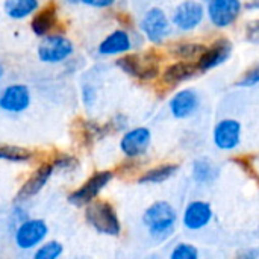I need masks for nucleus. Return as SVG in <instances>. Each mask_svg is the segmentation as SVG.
<instances>
[{"label": "nucleus", "instance_id": "nucleus-1", "mask_svg": "<svg viewBox=\"0 0 259 259\" xmlns=\"http://www.w3.org/2000/svg\"><path fill=\"white\" fill-rule=\"evenodd\" d=\"M141 223L153 241L164 243L175 234L179 223V214L170 202L156 200L144 209Z\"/></svg>", "mask_w": 259, "mask_h": 259}, {"label": "nucleus", "instance_id": "nucleus-2", "mask_svg": "<svg viewBox=\"0 0 259 259\" xmlns=\"http://www.w3.org/2000/svg\"><path fill=\"white\" fill-rule=\"evenodd\" d=\"M161 55L155 50L129 52L117 56L115 65L129 77L141 82H153L161 74Z\"/></svg>", "mask_w": 259, "mask_h": 259}, {"label": "nucleus", "instance_id": "nucleus-3", "mask_svg": "<svg viewBox=\"0 0 259 259\" xmlns=\"http://www.w3.org/2000/svg\"><path fill=\"white\" fill-rule=\"evenodd\" d=\"M83 215L88 226H91L100 235L120 237L123 231L118 212L115 206L108 200H100V199L93 200L85 206Z\"/></svg>", "mask_w": 259, "mask_h": 259}, {"label": "nucleus", "instance_id": "nucleus-4", "mask_svg": "<svg viewBox=\"0 0 259 259\" xmlns=\"http://www.w3.org/2000/svg\"><path fill=\"white\" fill-rule=\"evenodd\" d=\"M138 30L144 39L153 46H162L173 35V23L170 15L159 6H150L138 21Z\"/></svg>", "mask_w": 259, "mask_h": 259}, {"label": "nucleus", "instance_id": "nucleus-5", "mask_svg": "<svg viewBox=\"0 0 259 259\" xmlns=\"http://www.w3.org/2000/svg\"><path fill=\"white\" fill-rule=\"evenodd\" d=\"M74 55V44L62 33H47L36 47V56L42 64L59 65L68 62Z\"/></svg>", "mask_w": 259, "mask_h": 259}, {"label": "nucleus", "instance_id": "nucleus-6", "mask_svg": "<svg viewBox=\"0 0 259 259\" xmlns=\"http://www.w3.org/2000/svg\"><path fill=\"white\" fill-rule=\"evenodd\" d=\"M115 173L112 170L94 171L80 187H77L67 196L68 203L76 208H85L88 203L99 199L100 193L112 182Z\"/></svg>", "mask_w": 259, "mask_h": 259}, {"label": "nucleus", "instance_id": "nucleus-7", "mask_svg": "<svg viewBox=\"0 0 259 259\" xmlns=\"http://www.w3.org/2000/svg\"><path fill=\"white\" fill-rule=\"evenodd\" d=\"M137 39H144V36L134 32L129 27H117L109 32L97 46V53L100 56H120L132 52L137 47H141Z\"/></svg>", "mask_w": 259, "mask_h": 259}, {"label": "nucleus", "instance_id": "nucleus-8", "mask_svg": "<svg viewBox=\"0 0 259 259\" xmlns=\"http://www.w3.org/2000/svg\"><path fill=\"white\" fill-rule=\"evenodd\" d=\"M170 18L176 30L188 33L203 24L206 20V8L200 0H184L173 8Z\"/></svg>", "mask_w": 259, "mask_h": 259}, {"label": "nucleus", "instance_id": "nucleus-9", "mask_svg": "<svg viewBox=\"0 0 259 259\" xmlns=\"http://www.w3.org/2000/svg\"><path fill=\"white\" fill-rule=\"evenodd\" d=\"M206 20L215 29H228L238 21L244 3L241 0H209L206 2Z\"/></svg>", "mask_w": 259, "mask_h": 259}, {"label": "nucleus", "instance_id": "nucleus-10", "mask_svg": "<svg viewBox=\"0 0 259 259\" xmlns=\"http://www.w3.org/2000/svg\"><path fill=\"white\" fill-rule=\"evenodd\" d=\"M49 235V226L42 219H24L18 223L14 232L15 246L20 250H33L46 241Z\"/></svg>", "mask_w": 259, "mask_h": 259}, {"label": "nucleus", "instance_id": "nucleus-11", "mask_svg": "<svg viewBox=\"0 0 259 259\" xmlns=\"http://www.w3.org/2000/svg\"><path fill=\"white\" fill-rule=\"evenodd\" d=\"M150 144L152 131L147 126H135L123 132L118 147L126 159H140L149 152Z\"/></svg>", "mask_w": 259, "mask_h": 259}, {"label": "nucleus", "instance_id": "nucleus-12", "mask_svg": "<svg viewBox=\"0 0 259 259\" xmlns=\"http://www.w3.org/2000/svg\"><path fill=\"white\" fill-rule=\"evenodd\" d=\"M232 50H234V46L229 38H226V36L215 38L209 46L205 47L203 53L196 61L200 74L212 71V70L222 67L223 64H226L232 56Z\"/></svg>", "mask_w": 259, "mask_h": 259}, {"label": "nucleus", "instance_id": "nucleus-13", "mask_svg": "<svg viewBox=\"0 0 259 259\" xmlns=\"http://www.w3.org/2000/svg\"><path fill=\"white\" fill-rule=\"evenodd\" d=\"M243 138V124L235 118H223L212 129V143L222 152H235Z\"/></svg>", "mask_w": 259, "mask_h": 259}, {"label": "nucleus", "instance_id": "nucleus-14", "mask_svg": "<svg viewBox=\"0 0 259 259\" xmlns=\"http://www.w3.org/2000/svg\"><path fill=\"white\" fill-rule=\"evenodd\" d=\"M32 103L30 88L24 83H11L0 91V111L6 114H23Z\"/></svg>", "mask_w": 259, "mask_h": 259}, {"label": "nucleus", "instance_id": "nucleus-15", "mask_svg": "<svg viewBox=\"0 0 259 259\" xmlns=\"http://www.w3.org/2000/svg\"><path fill=\"white\" fill-rule=\"evenodd\" d=\"M55 173V167L52 164V161H44L41 162L33 171L32 175L21 184V187L18 188V193L15 196L17 202H27L32 197H35L36 194H39L44 187L47 185V182L52 179Z\"/></svg>", "mask_w": 259, "mask_h": 259}, {"label": "nucleus", "instance_id": "nucleus-16", "mask_svg": "<svg viewBox=\"0 0 259 259\" xmlns=\"http://www.w3.org/2000/svg\"><path fill=\"white\" fill-rule=\"evenodd\" d=\"M200 74L199 67L193 61H181L175 59V62H170L161 70L159 79L161 85L164 88H176Z\"/></svg>", "mask_w": 259, "mask_h": 259}, {"label": "nucleus", "instance_id": "nucleus-17", "mask_svg": "<svg viewBox=\"0 0 259 259\" xmlns=\"http://www.w3.org/2000/svg\"><path fill=\"white\" fill-rule=\"evenodd\" d=\"M202 105V97L194 88L178 90L168 100L170 114L176 120H187L193 117Z\"/></svg>", "mask_w": 259, "mask_h": 259}, {"label": "nucleus", "instance_id": "nucleus-18", "mask_svg": "<svg viewBox=\"0 0 259 259\" xmlns=\"http://www.w3.org/2000/svg\"><path fill=\"white\" fill-rule=\"evenodd\" d=\"M212 219H214V211L211 203L205 200H193L184 208L181 215V223L187 231L197 232L208 228Z\"/></svg>", "mask_w": 259, "mask_h": 259}, {"label": "nucleus", "instance_id": "nucleus-19", "mask_svg": "<svg viewBox=\"0 0 259 259\" xmlns=\"http://www.w3.org/2000/svg\"><path fill=\"white\" fill-rule=\"evenodd\" d=\"M59 24V8L56 2H49L39 8L30 18V30L33 35L42 38L47 33H52Z\"/></svg>", "mask_w": 259, "mask_h": 259}, {"label": "nucleus", "instance_id": "nucleus-20", "mask_svg": "<svg viewBox=\"0 0 259 259\" xmlns=\"http://www.w3.org/2000/svg\"><path fill=\"white\" fill-rule=\"evenodd\" d=\"M220 176V167L209 158H197L191 164V178L197 185L208 187Z\"/></svg>", "mask_w": 259, "mask_h": 259}, {"label": "nucleus", "instance_id": "nucleus-21", "mask_svg": "<svg viewBox=\"0 0 259 259\" xmlns=\"http://www.w3.org/2000/svg\"><path fill=\"white\" fill-rule=\"evenodd\" d=\"M181 165L176 162H164L159 165H155L146 171H143L137 182L140 185H158V184H164L167 181H170L171 178H175L179 171Z\"/></svg>", "mask_w": 259, "mask_h": 259}, {"label": "nucleus", "instance_id": "nucleus-22", "mask_svg": "<svg viewBox=\"0 0 259 259\" xmlns=\"http://www.w3.org/2000/svg\"><path fill=\"white\" fill-rule=\"evenodd\" d=\"M206 44L194 42V41H175L168 46L167 52L171 58L181 61H193L196 62L203 53Z\"/></svg>", "mask_w": 259, "mask_h": 259}, {"label": "nucleus", "instance_id": "nucleus-23", "mask_svg": "<svg viewBox=\"0 0 259 259\" xmlns=\"http://www.w3.org/2000/svg\"><path fill=\"white\" fill-rule=\"evenodd\" d=\"M39 9V0H5L3 11L5 14L15 21L26 20L32 17Z\"/></svg>", "mask_w": 259, "mask_h": 259}, {"label": "nucleus", "instance_id": "nucleus-24", "mask_svg": "<svg viewBox=\"0 0 259 259\" xmlns=\"http://www.w3.org/2000/svg\"><path fill=\"white\" fill-rule=\"evenodd\" d=\"M35 153L21 146L15 144H0V161L12 162V164H27L33 159Z\"/></svg>", "mask_w": 259, "mask_h": 259}, {"label": "nucleus", "instance_id": "nucleus-25", "mask_svg": "<svg viewBox=\"0 0 259 259\" xmlns=\"http://www.w3.org/2000/svg\"><path fill=\"white\" fill-rule=\"evenodd\" d=\"M64 253V246L56 240H49L41 243L33 252L35 259H58Z\"/></svg>", "mask_w": 259, "mask_h": 259}, {"label": "nucleus", "instance_id": "nucleus-26", "mask_svg": "<svg viewBox=\"0 0 259 259\" xmlns=\"http://www.w3.org/2000/svg\"><path fill=\"white\" fill-rule=\"evenodd\" d=\"M52 164H53L55 170H58L61 173H74L79 168V159L74 155L64 153V152L56 153L52 159Z\"/></svg>", "mask_w": 259, "mask_h": 259}, {"label": "nucleus", "instance_id": "nucleus-27", "mask_svg": "<svg viewBox=\"0 0 259 259\" xmlns=\"http://www.w3.org/2000/svg\"><path fill=\"white\" fill-rule=\"evenodd\" d=\"M200 252L199 249L187 241H181L173 246L170 252V259H199Z\"/></svg>", "mask_w": 259, "mask_h": 259}, {"label": "nucleus", "instance_id": "nucleus-28", "mask_svg": "<svg viewBox=\"0 0 259 259\" xmlns=\"http://www.w3.org/2000/svg\"><path fill=\"white\" fill-rule=\"evenodd\" d=\"M235 85L240 88H252L259 85V59L237 79Z\"/></svg>", "mask_w": 259, "mask_h": 259}, {"label": "nucleus", "instance_id": "nucleus-29", "mask_svg": "<svg viewBox=\"0 0 259 259\" xmlns=\"http://www.w3.org/2000/svg\"><path fill=\"white\" fill-rule=\"evenodd\" d=\"M244 38L247 42L259 46V18H253L244 26Z\"/></svg>", "mask_w": 259, "mask_h": 259}, {"label": "nucleus", "instance_id": "nucleus-30", "mask_svg": "<svg viewBox=\"0 0 259 259\" xmlns=\"http://www.w3.org/2000/svg\"><path fill=\"white\" fill-rule=\"evenodd\" d=\"M106 123H108V127H109L111 135H112V134H117V132H124L127 129V126H129V118L124 114H120L118 112V114H115Z\"/></svg>", "mask_w": 259, "mask_h": 259}, {"label": "nucleus", "instance_id": "nucleus-31", "mask_svg": "<svg viewBox=\"0 0 259 259\" xmlns=\"http://www.w3.org/2000/svg\"><path fill=\"white\" fill-rule=\"evenodd\" d=\"M80 94H82V102H83V105L87 108H91L93 105H96V100H97V88L93 83L85 82L82 85Z\"/></svg>", "mask_w": 259, "mask_h": 259}, {"label": "nucleus", "instance_id": "nucleus-32", "mask_svg": "<svg viewBox=\"0 0 259 259\" xmlns=\"http://www.w3.org/2000/svg\"><path fill=\"white\" fill-rule=\"evenodd\" d=\"M117 2L118 0H80V5H85V6L94 8V9H109Z\"/></svg>", "mask_w": 259, "mask_h": 259}, {"label": "nucleus", "instance_id": "nucleus-33", "mask_svg": "<svg viewBox=\"0 0 259 259\" xmlns=\"http://www.w3.org/2000/svg\"><path fill=\"white\" fill-rule=\"evenodd\" d=\"M244 9L250 11V12L259 11V0H249V2H246L244 3Z\"/></svg>", "mask_w": 259, "mask_h": 259}, {"label": "nucleus", "instance_id": "nucleus-34", "mask_svg": "<svg viewBox=\"0 0 259 259\" xmlns=\"http://www.w3.org/2000/svg\"><path fill=\"white\" fill-rule=\"evenodd\" d=\"M238 256H241V258H258L259 250L258 249H250V250H246V252L240 253Z\"/></svg>", "mask_w": 259, "mask_h": 259}, {"label": "nucleus", "instance_id": "nucleus-35", "mask_svg": "<svg viewBox=\"0 0 259 259\" xmlns=\"http://www.w3.org/2000/svg\"><path fill=\"white\" fill-rule=\"evenodd\" d=\"M3 76H5V65H3V62L0 61V80L3 79Z\"/></svg>", "mask_w": 259, "mask_h": 259}, {"label": "nucleus", "instance_id": "nucleus-36", "mask_svg": "<svg viewBox=\"0 0 259 259\" xmlns=\"http://www.w3.org/2000/svg\"><path fill=\"white\" fill-rule=\"evenodd\" d=\"M68 5H79L80 3V0H65Z\"/></svg>", "mask_w": 259, "mask_h": 259}, {"label": "nucleus", "instance_id": "nucleus-37", "mask_svg": "<svg viewBox=\"0 0 259 259\" xmlns=\"http://www.w3.org/2000/svg\"><path fill=\"white\" fill-rule=\"evenodd\" d=\"M203 2H209V0H203Z\"/></svg>", "mask_w": 259, "mask_h": 259}]
</instances>
